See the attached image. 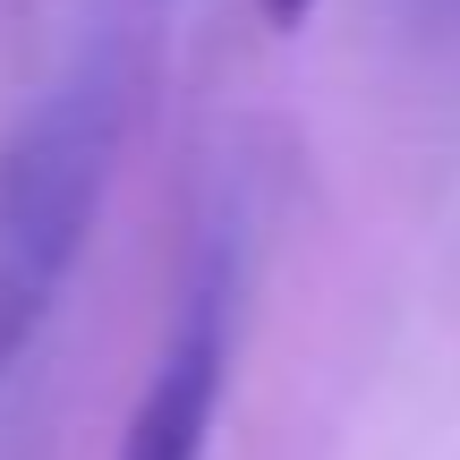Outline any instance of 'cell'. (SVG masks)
<instances>
[{
    "instance_id": "1",
    "label": "cell",
    "mask_w": 460,
    "mask_h": 460,
    "mask_svg": "<svg viewBox=\"0 0 460 460\" xmlns=\"http://www.w3.org/2000/svg\"><path fill=\"white\" fill-rule=\"evenodd\" d=\"M128 137V51L85 43L0 137V384L60 307Z\"/></svg>"
},
{
    "instance_id": "2",
    "label": "cell",
    "mask_w": 460,
    "mask_h": 460,
    "mask_svg": "<svg viewBox=\"0 0 460 460\" xmlns=\"http://www.w3.org/2000/svg\"><path fill=\"white\" fill-rule=\"evenodd\" d=\"M230 332H239V247H230V230H205L119 460H205L214 452V418H222V384H230Z\"/></svg>"
},
{
    "instance_id": "3",
    "label": "cell",
    "mask_w": 460,
    "mask_h": 460,
    "mask_svg": "<svg viewBox=\"0 0 460 460\" xmlns=\"http://www.w3.org/2000/svg\"><path fill=\"white\" fill-rule=\"evenodd\" d=\"M401 9H410V26L427 34L435 51H452V60H460V0H401Z\"/></svg>"
},
{
    "instance_id": "4",
    "label": "cell",
    "mask_w": 460,
    "mask_h": 460,
    "mask_svg": "<svg viewBox=\"0 0 460 460\" xmlns=\"http://www.w3.org/2000/svg\"><path fill=\"white\" fill-rule=\"evenodd\" d=\"M264 17H273V26H281V34H290V26H298V17H307V0H264Z\"/></svg>"
}]
</instances>
